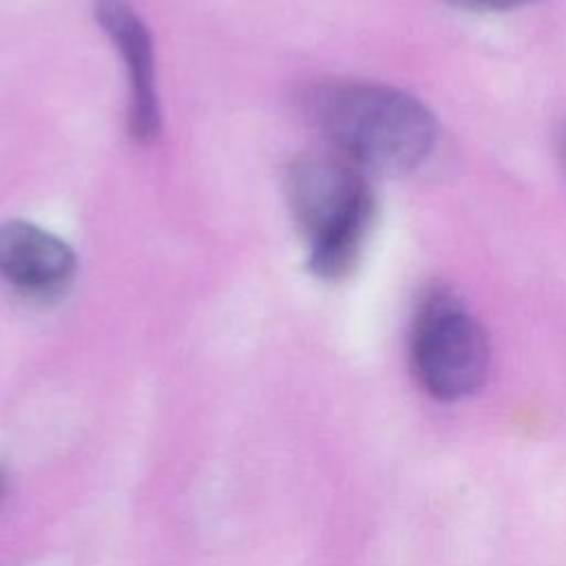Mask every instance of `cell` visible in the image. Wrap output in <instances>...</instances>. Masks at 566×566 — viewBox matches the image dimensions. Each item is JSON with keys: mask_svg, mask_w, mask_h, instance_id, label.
I'll return each mask as SVG.
<instances>
[{"mask_svg": "<svg viewBox=\"0 0 566 566\" xmlns=\"http://www.w3.org/2000/svg\"><path fill=\"white\" fill-rule=\"evenodd\" d=\"M2 491H4V478H2V471H0V497H2Z\"/></svg>", "mask_w": 566, "mask_h": 566, "instance_id": "cell-7", "label": "cell"}, {"mask_svg": "<svg viewBox=\"0 0 566 566\" xmlns=\"http://www.w3.org/2000/svg\"><path fill=\"white\" fill-rule=\"evenodd\" d=\"M310 122L365 175L400 177L431 155L433 113L411 93L367 80H327L305 95Z\"/></svg>", "mask_w": 566, "mask_h": 566, "instance_id": "cell-1", "label": "cell"}, {"mask_svg": "<svg viewBox=\"0 0 566 566\" xmlns=\"http://www.w3.org/2000/svg\"><path fill=\"white\" fill-rule=\"evenodd\" d=\"M444 2L473 13H502V11L533 4L535 0H444Z\"/></svg>", "mask_w": 566, "mask_h": 566, "instance_id": "cell-6", "label": "cell"}, {"mask_svg": "<svg viewBox=\"0 0 566 566\" xmlns=\"http://www.w3.org/2000/svg\"><path fill=\"white\" fill-rule=\"evenodd\" d=\"M411 367L438 400H460L478 391L489 374V338L464 301L449 287L422 294L411 323Z\"/></svg>", "mask_w": 566, "mask_h": 566, "instance_id": "cell-3", "label": "cell"}, {"mask_svg": "<svg viewBox=\"0 0 566 566\" xmlns=\"http://www.w3.org/2000/svg\"><path fill=\"white\" fill-rule=\"evenodd\" d=\"M75 252L49 230L29 221L0 223V279L11 287L49 296L71 281Z\"/></svg>", "mask_w": 566, "mask_h": 566, "instance_id": "cell-5", "label": "cell"}, {"mask_svg": "<svg viewBox=\"0 0 566 566\" xmlns=\"http://www.w3.org/2000/svg\"><path fill=\"white\" fill-rule=\"evenodd\" d=\"M95 18L124 57L130 84L128 130L137 142L148 144L161 128L153 40L148 29L124 0H95Z\"/></svg>", "mask_w": 566, "mask_h": 566, "instance_id": "cell-4", "label": "cell"}, {"mask_svg": "<svg viewBox=\"0 0 566 566\" xmlns=\"http://www.w3.org/2000/svg\"><path fill=\"white\" fill-rule=\"evenodd\" d=\"M283 188L312 274L323 281L349 276L376 212L367 175L340 155H301L287 166Z\"/></svg>", "mask_w": 566, "mask_h": 566, "instance_id": "cell-2", "label": "cell"}]
</instances>
